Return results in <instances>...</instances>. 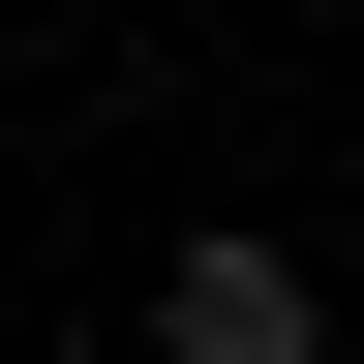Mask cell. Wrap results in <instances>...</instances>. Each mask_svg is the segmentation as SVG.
Segmentation results:
<instances>
[{
  "mask_svg": "<svg viewBox=\"0 0 364 364\" xmlns=\"http://www.w3.org/2000/svg\"><path fill=\"white\" fill-rule=\"evenodd\" d=\"M334 304H304V243H182L152 273V364H304Z\"/></svg>",
  "mask_w": 364,
  "mask_h": 364,
  "instance_id": "1",
  "label": "cell"
}]
</instances>
